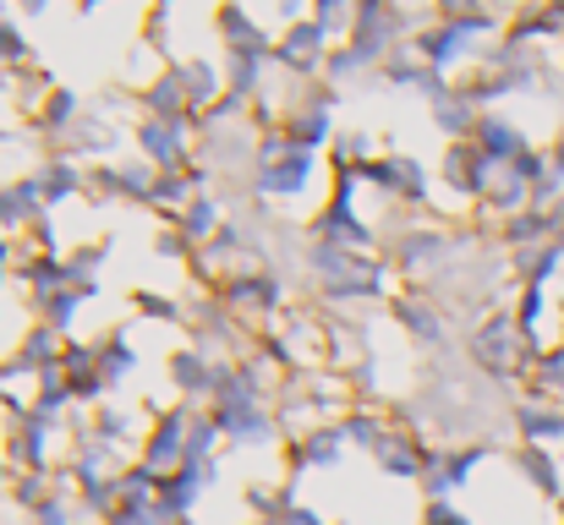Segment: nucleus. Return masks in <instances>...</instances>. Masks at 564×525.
Wrapping results in <instances>:
<instances>
[{
    "mask_svg": "<svg viewBox=\"0 0 564 525\" xmlns=\"http://www.w3.org/2000/svg\"><path fill=\"white\" fill-rule=\"evenodd\" d=\"M171 72L182 77V94H187V105L197 110V116L225 94V72H219L214 55H171Z\"/></svg>",
    "mask_w": 564,
    "mask_h": 525,
    "instance_id": "nucleus-25",
    "label": "nucleus"
},
{
    "mask_svg": "<svg viewBox=\"0 0 564 525\" xmlns=\"http://www.w3.org/2000/svg\"><path fill=\"white\" fill-rule=\"evenodd\" d=\"M182 449H187V400H171V405H149V433L138 444L132 460H143L149 471H176L182 466Z\"/></svg>",
    "mask_w": 564,
    "mask_h": 525,
    "instance_id": "nucleus-9",
    "label": "nucleus"
},
{
    "mask_svg": "<svg viewBox=\"0 0 564 525\" xmlns=\"http://www.w3.org/2000/svg\"><path fill=\"white\" fill-rule=\"evenodd\" d=\"M219 72H225V94L258 105L269 94V72H274V55H219Z\"/></svg>",
    "mask_w": 564,
    "mask_h": 525,
    "instance_id": "nucleus-30",
    "label": "nucleus"
},
{
    "mask_svg": "<svg viewBox=\"0 0 564 525\" xmlns=\"http://www.w3.org/2000/svg\"><path fill=\"white\" fill-rule=\"evenodd\" d=\"M383 427H389V405H383V400H351V405L340 411V433H346V444L362 449V455H373Z\"/></svg>",
    "mask_w": 564,
    "mask_h": 525,
    "instance_id": "nucleus-33",
    "label": "nucleus"
},
{
    "mask_svg": "<svg viewBox=\"0 0 564 525\" xmlns=\"http://www.w3.org/2000/svg\"><path fill=\"white\" fill-rule=\"evenodd\" d=\"M17 285L28 291V302L55 296V291H77V285H72V263H66V252H61V258H55V252H28V263L17 269Z\"/></svg>",
    "mask_w": 564,
    "mask_h": 525,
    "instance_id": "nucleus-31",
    "label": "nucleus"
},
{
    "mask_svg": "<svg viewBox=\"0 0 564 525\" xmlns=\"http://www.w3.org/2000/svg\"><path fill=\"white\" fill-rule=\"evenodd\" d=\"M560 77H564V39H560Z\"/></svg>",
    "mask_w": 564,
    "mask_h": 525,
    "instance_id": "nucleus-54",
    "label": "nucleus"
},
{
    "mask_svg": "<svg viewBox=\"0 0 564 525\" xmlns=\"http://www.w3.org/2000/svg\"><path fill=\"white\" fill-rule=\"evenodd\" d=\"M510 466L521 471V482L538 493V499H549V504H564V471L560 460H554V449H532V444H516L510 449Z\"/></svg>",
    "mask_w": 564,
    "mask_h": 525,
    "instance_id": "nucleus-27",
    "label": "nucleus"
},
{
    "mask_svg": "<svg viewBox=\"0 0 564 525\" xmlns=\"http://www.w3.org/2000/svg\"><path fill=\"white\" fill-rule=\"evenodd\" d=\"M28 411L33 416H44V422H72V411H77V400H72V383H66V372H39L33 383H28Z\"/></svg>",
    "mask_w": 564,
    "mask_h": 525,
    "instance_id": "nucleus-34",
    "label": "nucleus"
},
{
    "mask_svg": "<svg viewBox=\"0 0 564 525\" xmlns=\"http://www.w3.org/2000/svg\"><path fill=\"white\" fill-rule=\"evenodd\" d=\"M554 230H560V208H521V214H510V219L494 225V241L505 252H527V247L554 241Z\"/></svg>",
    "mask_w": 564,
    "mask_h": 525,
    "instance_id": "nucleus-23",
    "label": "nucleus"
},
{
    "mask_svg": "<svg viewBox=\"0 0 564 525\" xmlns=\"http://www.w3.org/2000/svg\"><path fill=\"white\" fill-rule=\"evenodd\" d=\"M241 525H285V521H258V515H252V521H241Z\"/></svg>",
    "mask_w": 564,
    "mask_h": 525,
    "instance_id": "nucleus-52",
    "label": "nucleus"
},
{
    "mask_svg": "<svg viewBox=\"0 0 564 525\" xmlns=\"http://www.w3.org/2000/svg\"><path fill=\"white\" fill-rule=\"evenodd\" d=\"M50 6H55V0H17L22 17H50Z\"/></svg>",
    "mask_w": 564,
    "mask_h": 525,
    "instance_id": "nucleus-48",
    "label": "nucleus"
},
{
    "mask_svg": "<svg viewBox=\"0 0 564 525\" xmlns=\"http://www.w3.org/2000/svg\"><path fill=\"white\" fill-rule=\"evenodd\" d=\"M471 143H477V154L494 165V171H505V165H516L527 149H532V138L510 121V116H499V110H482V121H477V132H471Z\"/></svg>",
    "mask_w": 564,
    "mask_h": 525,
    "instance_id": "nucleus-20",
    "label": "nucleus"
},
{
    "mask_svg": "<svg viewBox=\"0 0 564 525\" xmlns=\"http://www.w3.org/2000/svg\"><path fill=\"white\" fill-rule=\"evenodd\" d=\"M329 50H335V39H329L313 17H302V22L280 28V39H274V66H280L291 83H318Z\"/></svg>",
    "mask_w": 564,
    "mask_h": 525,
    "instance_id": "nucleus-8",
    "label": "nucleus"
},
{
    "mask_svg": "<svg viewBox=\"0 0 564 525\" xmlns=\"http://www.w3.org/2000/svg\"><path fill=\"white\" fill-rule=\"evenodd\" d=\"M0 488H11V460H6V449H0Z\"/></svg>",
    "mask_w": 564,
    "mask_h": 525,
    "instance_id": "nucleus-49",
    "label": "nucleus"
},
{
    "mask_svg": "<svg viewBox=\"0 0 564 525\" xmlns=\"http://www.w3.org/2000/svg\"><path fill=\"white\" fill-rule=\"evenodd\" d=\"M83 94L77 88H66V83H50L44 94H39V105L28 110V127L39 132V143H44V154H55L61 143H66V132L83 121Z\"/></svg>",
    "mask_w": 564,
    "mask_h": 525,
    "instance_id": "nucleus-11",
    "label": "nucleus"
},
{
    "mask_svg": "<svg viewBox=\"0 0 564 525\" xmlns=\"http://www.w3.org/2000/svg\"><path fill=\"white\" fill-rule=\"evenodd\" d=\"M302 274H307V296L318 307H368L394 296V269L383 263V252H351V247H324L302 236Z\"/></svg>",
    "mask_w": 564,
    "mask_h": 525,
    "instance_id": "nucleus-1",
    "label": "nucleus"
},
{
    "mask_svg": "<svg viewBox=\"0 0 564 525\" xmlns=\"http://www.w3.org/2000/svg\"><path fill=\"white\" fill-rule=\"evenodd\" d=\"M427 455H433L427 427H416V422H394V416H389L383 438L373 444V466L389 477V482H422Z\"/></svg>",
    "mask_w": 564,
    "mask_h": 525,
    "instance_id": "nucleus-7",
    "label": "nucleus"
},
{
    "mask_svg": "<svg viewBox=\"0 0 564 525\" xmlns=\"http://www.w3.org/2000/svg\"><path fill=\"white\" fill-rule=\"evenodd\" d=\"M197 192H214V171L197 160L187 171H160L154 175V192H149V208L160 214V219H171V214H182Z\"/></svg>",
    "mask_w": 564,
    "mask_h": 525,
    "instance_id": "nucleus-22",
    "label": "nucleus"
},
{
    "mask_svg": "<svg viewBox=\"0 0 564 525\" xmlns=\"http://www.w3.org/2000/svg\"><path fill=\"white\" fill-rule=\"evenodd\" d=\"M505 444L499 438H466V444H438L433 438V455H427V471H422V504H438V499H455L477 482V471L488 460H499Z\"/></svg>",
    "mask_w": 564,
    "mask_h": 525,
    "instance_id": "nucleus-3",
    "label": "nucleus"
},
{
    "mask_svg": "<svg viewBox=\"0 0 564 525\" xmlns=\"http://www.w3.org/2000/svg\"><path fill=\"white\" fill-rule=\"evenodd\" d=\"M28 525H83V515H77V499H72V488L61 482L33 515H28Z\"/></svg>",
    "mask_w": 564,
    "mask_h": 525,
    "instance_id": "nucleus-43",
    "label": "nucleus"
},
{
    "mask_svg": "<svg viewBox=\"0 0 564 525\" xmlns=\"http://www.w3.org/2000/svg\"><path fill=\"white\" fill-rule=\"evenodd\" d=\"M225 219H230V208L219 203V192H197L182 214H171V219H160V225H165V230H176L192 252H197V247H203V241H208V236H214Z\"/></svg>",
    "mask_w": 564,
    "mask_h": 525,
    "instance_id": "nucleus-24",
    "label": "nucleus"
},
{
    "mask_svg": "<svg viewBox=\"0 0 564 525\" xmlns=\"http://www.w3.org/2000/svg\"><path fill=\"white\" fill-rule=\"evenodd\" d=\"M132 307H138V318H154V324H171V329H182V335H187V307H182L176 296H160V291H132Z\"/></svg>",
    "mask_w": 564,
    "mask_h": 525,
    "instance_id": "nucleus-42",
    "label": "nucleus"
},
{
    "mask_svg": "<svg viewBox=\"0 0 564 525\" xmlns=\"http://www.w3.org/2000/svg\"><path fill=\"white\" fill-rule=\"evenodd\" d=\"M427 61L405 44V50H394L383 66H378V88H394V94H422V83H427Z\"/></svg>",
    "mask_w": 564,
    "mask_h": 525,
    "instance_id": "nucleus-36",
    "label": "nucleus"
},
{
    "mask_svg": "<svg viewBox=\"0 0 564 525\" xmlns=\"http://www.w3.org/2000/svg\"><path fill=\"white\" fill-rule=\"evenodd\" d=\"M138 367H143V356H138L132 329H110V335H99V378H105L110 394L127 389V383L138 378Z\"/></svg>",
    "mask_w": 564,
    "mask_h": 525,
    "instance_id": "nucleus-29",
    "label": "nucleus"
},
{
    "mask_svg": "<svg viewBox=\"0 0 564 525\" xmlns=\"http://www.w3.org/2000/svg\"><path fill=\"white\" fill-rule=\"evenodd\" d=\"M0 525H6V521H0Z\"/></svg>",
    "mask_w": 564,
    "mask_h": 525,
    "instance_id": "nucleus-55",
    "label": "nucleus"
},
{
    "mask_svg": "<svg viewBox=\"0 0 564 525\" xmlns=\"http://www.w3.org/2000/svg\"><path fill=\"white\" fill-rule=\"evenodd\" d=\"M28 66H39V61H33V44H28L22 22L0 17V72H6V77H22Z\"/></svg>",
    "mask_w": 564,
    "mask_h": 525,
    "instance_id": "nucleus-41",
    "label": "nucleus"
},
{
    "mask_svg": "<svg viewBox=\"0 0 564 525\" xmlns=\"http://www.w3.org/2000/svg\"><path fill=\"white\" fill-rule=\"evenodd\" d=\"M324 171H329V160H324V154H296V149H291V154H280V160L252 165V175H247V197H252V203H263V208L307 203V197H318Z\"/></svg>",
    "mask_w": 564,
    "mask_h": 525,
    "instance_id": "nucleus-4",
    "label": "nucleus"
},
{
    "mask_svg": "<svg viewBox=\"0 0 564 525\" xmlns=\"http://www.w3.org/2000/svg\"><path fill=\"white\" fill-rule=\"evenodd\" d=\"M329 39H346L351 33V17H357V0H313V11H307Z\"/></svg>",
    "mask_w": 564,
    "mask_h": 525,
    "instance_id": "nucleus-44",
    "label": "nucleus"
},
{
    "mask_svg": "<svg viewBox=\"0 0 564 525\" xmlns=\"http://www.w3.org/2000/svg\"><path fill=\"white\" fill-rule=\"evenodd\" d=\"M121 143H127V132H121L105 110H83V121L66 132V143H61L55 154H66V160H77V165H110V160L121 154Z\"/></svg>",
    "mask_w": 564,
    "mask_h": 525,
    "instance_id": "nucleus-12",
    "label": "nucleus"
},
{
    "mask_svg": "<svg viewBox=\"0 0 564 525\" xmlns=\"http://www.w3.org/2000/svg\"><path fill=\"white\" fill-rule=\"evenodd\" d=\"M132 149L143 165L154 171H187L197 165V121H154V116H138L127 127Z\"/></svg>",
    "mask_w": 564,
    "mask_h": 525,
    "instance_id": "nucleus-6",
    "label": "nucleus"
},
{
    "mask_svg": "<svg viewBox=\"0 0 564 525\" xmlns=\"http://www.w3.org/2000/svg\"><path fill=\"white\" fill-rule=\"evenodd\" d=\"M510 433H516V444L560 449L564 444V405L560 400H532V394H521V400L510 405Z\"/></svg>",
    "mask_w": 564,
    "mask_h": 525,
    "instance_id": "nucleus-16",
    "label": "nucleus"
},
{
    "mask_svg": "<svg viewBox=\"0 0 564 525\" xmlns=\"http://www.w3.org/2000/svg\"><path fill=\"white\" fill-rule=\"evenodd\" d=\"M383 313H389V324L416 350H427V356H449V350H455V340H449V313H444V302H438L433 291L400 285Z\"/></svg>",
    "mask_w": 564,
    "mask_h": 525,
    "instance_id": "nucleus-5",
    "label": "nucleus"
},
{
    "mask_svg": "<svg viewBox=\"0 0 564 525\" xmlns=\"http://www.w3.org/2000/svg\"><path fill=\"white\" fill-rule=\"evenodd\" d=\"M488 175L494 165L477 154V143L466 138V143H444V165H438V181H444V192H455L466 208H477L482 203V186H488Z\"/></svg>",
    "mask_w": 564,
    "mask_h": 525,
    "instance_id": "nucleus-18",
    "label": "nucleus"
},
{
    "mask_svg": "<svg viewBox=\"0 0 564 525\" xmlns=\"http://www.w3.org/2000/svg\"><path fill=\"white\" fill-rule=\"evenodd\" d=\"M324 160H329V171H362V165H373L378 160L373 132H362V127H357V132H351V127H340Z\"/></svg>",
    "mask_w": 564,
    "mask_h": 525,
    "instance_id": "nucleus-39",
    "label": "nucleus"
},
{
    "mask_svg": "<svg viewBox=\"0 0 564 525\" xmlns=\"http://www.w3.org/2000/svg\"><path fill=\"white\" fill-rule=\"evenodd\" d=\"M488 0H427V11L438 17V22H455V17H471V11H482Z\"/></svg>",
    "mask_w": 564,
    "mask_h": 525,
    "instance_id": "nucleus-47",
    "label": "nucleus"
},
{
    "mask_svg": "<svg viewBox=\"0 0 564 525\" xmlns=\"http://www.w3.org/2000/svg\"><path fill=\"white\" fill-rule=\"evenodd\" d=\"M61 350H66V340H61L55 329H44V324H28V329L17 335V346H11V367H17L22 378L61 372Z\"/></svg>",
    "mask_w": 564,
    "mask_h": 525,
    "instance_id": "nucleus-26",
    "label": "nucleus"
},
{
    "mask_svg": "<svg viewBox=\"0 0 564 525\" xmlns=\"http://www.w3.org/2000/svg\"><path fill=\"white\" fill-rule=\"evenodd\" d=\"M33 181H39V197H44L50 214L66 208V203H88V165H77L66 154H44V165L33 171Z\"/></svg>",
    "mask_w": 564,
    "mask_h": 525,
    "instance_id": "nucleus-21",
    "label": "nucleus"
},
{
    "mask_svg": "<svg viewBox=\"0 0 564 525\" xmlns=\"http://www.w3.org/2000/svg\"><path fill=\"white\" fill-rule=\"evenodd\" d=\"M422 525H477L455 499H438V504H422Z\"/></svg>",
    "mask_w": 564,
    "mask_h": 525,
    "instance_id": "nucleus-46",
    "label": "nucleus"
},
{
    "mask_svg": "<svg viewBox=\"0 0 564 525\" xmlns=\"http://www.w3.org/2000/svg\"><path fill=\"white\" fill-rule=\"evenodd\" d=\"M427 116H433V127H438V138H444V143H466V138L477 132V121H482V110L466 99V88H460V83H449V88L427 105Z\"/></svg>",
    "mask_w": 564,
    "mask_h": 525,
    "instance_id": "nucleus-28",
    "label": "nucleus"
},
{
    "mask_svg": "<svg viewBox=\"0 0 564 525\" xmlns=\"http://www.w3.org/2000/svg\"><path fill=\"white\" fill-rule=\"evenodd\" d=\"M280 132H285V143L296 149V154H329V143H335V116H318V110H285L280 116Z\"/></svg>",
    "mask_w": 564,
    "mask_h": 525,
    "instance_id": "nucleus-32",
    "label": "nucleus"
},
{
    "mask_svg": "<svg viewBox=\"0 0 564 525\" xmlns=\"http://www.w3.org/2000/svg\"><path fill=\"white\" fill-rule=\"evenodd\" d=\"M280 449H285V477L302 482L307 471H335L351 444H346L340 422H318V427H307V433H291Z\"/></svg>",
    "mask_w": 564,
    "mask_h": 525,
    "instance_id": "nucleus-10",
    "label": "nucleus"
},
{
    "mask_svg": "<svg viewBox=\"0 0 564 525\" xmlns=\"http://www.w3.org/2000/svg\"><path fill=\"white\" fill-rule=\"evenodd\" d=\"M11 6H17V0H0V17H6V11H11Z\"/></svg>",
    "mask_w": 564,
    "mask_h": 525,
    "instance_id": "nucleus-53",
    "label": "nucleus"
},
{
    "mask_svg": "<svg viewBox=\"0 0 564 525\" xmlns=\"http://www.w3.org/2000/svg\"><path fill=\"white\" fill-rule=\"evenodd\" d=\"M214 33H219L225 55H274V39H269L263 17L247 0H219L214 6Z\"/></svg>",
    "mask_w": 564,
    "mask_h": 525,
    "instance_id": "nucleus-13",
    "label": "nucleus"
},
{
    "mask_svg": "<svg viewBox=\"0 0 564 525\" xmlns=\"http://www.w3.org/2000/svg\"><path fill=\"white\" fill-rule=\"evenodd\" d=\"M219 427L208 416V405H187V449H182V466H208L219 460Z\"/></svg>",
    "mask_w": 564,
    "mask_h": 525,
    "instance_id": "nucleus-38",
    "label": "nucleus"
},
{
    "mask_svg": "<svg viewBox=\"0 0 564 525\" xmlns=\"http://www.w3.org/2000/svg\"><path fill=\"white\" fill-rule=\"evenodd\" d=\"M132 110L138 116H154V121H197V110H192L187 94H182V77L171 66H160L149 83L132 88Z\"/></svg>",
    "mask_w": 564,
    "mask_h": 525,
    "instance_id": "nucleus-19",
    "label": "nucleus"
},
{
    "mask_svg": "<svg viewBox=\"0 0 564 525\" xmlns=\"http://www.w3.org/2000/svg\"><path fill=\"white\" fill-rule=\"evenodd\" d=\"M214 296L247 324V329H269L274 318H285L291 313V291H285V274L280 269H269V263H241V269H230L219 285H214Z\"/></svg>",
    "mask_w": 564,
    "mask_h": 525,
    "instance_id": "nucleus-2",
    "label": "nucleus"
},
{
    "mask_svg": "<svg viewBox=\"0 0 564 525\" xmlns=\"http://www.w3.org/2000/svg\"><path fill=\"white\" fill-rule=\"evenodd\" d=\"M61 372H66V378H94V372H99V340H66Z\"/></svg>",
    "mask_w": 564,
    "mask_h": 525,
    "instance_id": "nucleus-45",
    "label": "nucleus"
},
{
    "mask_svg": "<svg viewBox=\"0 0 564 525\" xmlns=\"http://www.w3.org/2000/svg\"><path fill=\"white\" fill-rule=\"evenodd\" d=\"M99 6H110V0H77V11L88 17V11H99Z\"/></svg>",
    "mask_w": 564,
    "mask_h": 525,
    "instance_id": "nucleus-50",
    "label": "nucleus"
},
{
    "mask_svg": "<svg viewBox=\"0 0 564 525\" xmlns=\"http://www.w3.org/2000/svg\"><path fill=\"white\" fill-rule=\"evenodd\" d=\"M214 367H219V356L203 346H176L165 356V378H171V394L176 400H187V405H208V389H214Z\"/></svg>",
    "mask_w": 564,
    "mask_h": 525,
    "instance_id": "nucleus-15",
    "label": "nucleus"
},
{
    "mask_svg": "<svg viewBox=\"0 0 564 525\" xmlns=\"http://www.w3.org/2000/svg\"><path fill=\"white\" fill-rule=\"evenodd\" d=\"M554 247L564 252V208H560V230H554Z\"/></svg>",
    "mask_w": 564,
    "mask_h": 525,
    "instance_id": "nucleus-51",
    "label": "nucleus"
},
{
    "mask_svg": "<svg viewBox=\"0 0 564 525\" xmlns=\"http://www.w3.org/2000/svg\"><path fill=\"white\" fill-rule=\"evenodd\" d=\"M560 274H564V252L554 247V241L527 247V252H510V280H516V285H538V291H549Z\"/></svg>",
    "mask_w": 564,
    "mask_h": 525,
    "instance_id": "nucleus-35",
    "label": "nucleus"
},
{
    "mask_svg": "<svg viewBox=\"0 0 564 525\" xmlns=\"http://www.w3.org/2000/svg\"><path fill=\"white\" fill-rule=\"evenodd\" d=\"M83 302H88L83 291H55V296H39V302H28V307H33V324H44V329H55L61 340H72Z\"/></svg>",
    "mask_w": 564,
    "mask_h": 525,
    "instance_id": "nucleus-37",
    "label": "nucleus"
},
{
    "mask_svg": "<svg viewBox=\"0 0 564 525\" xmlns=\"http://www.w3.org/2000/svg\"><path fill=\"white\" fill-rule=\"evenodd\" d=\"M83 433L94 438V444H105V449H116V455H138V444H143V433H149V422L132 411V405H116V400H105V405H94L88 416H83Z\"/></svg>",
    "mask_w": 564,
    "mask_h": 525,
    "instance_id": "nucleus-17",
    "label": "nucleus"
},
{
    "mask_svg": "<svg viewBox=\"0 0 564 525\" xmlns=\"http://www.w3.org/2000/svg\"><path fill=\"white\" fill-rule=\"evenodd\" d=\"M44 197H39V181L28 175H6L0 181V241H22L39 219H44Z\"/></svg>",
    "mask_w": 564,
    "mask_h": 525,
    "instance_id": "nucleus-14",
    "label": "nucleus"
},
{
    "mask_svg": "<svg viewBox=\"0 0 564 525\" xmlns=\"http://www.w3.org/2000/svg\"><path fill=\"white\" fill-rule=\"evenodd\" d=\"M154 165H143V160H116V203H138V208H149V192H154Z\"/></svg>",
    "mask_w": 564,
    "mask_h": 525,
    "instance_id": "nucleus-40",
    "label": "nucleus"
}]
</instances>
